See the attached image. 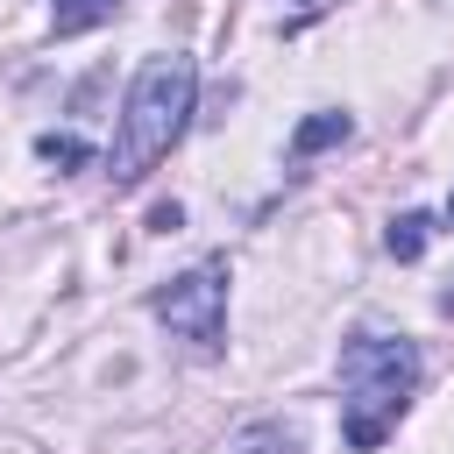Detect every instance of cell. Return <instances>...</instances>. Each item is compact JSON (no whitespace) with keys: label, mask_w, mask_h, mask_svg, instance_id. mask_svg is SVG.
<instances>
[{"label":"cell","mask_w":454,"mask_h":454,"mask_svg":"<svg viewBox=\"0 0 454 454\" xmlns=\"http://www.w3.org/2000/svg\"><path fill=\"white\" fill-rule=\"evenodd\" d=\"M121 14V0H50V28L57 35H85V28H106Z\"/></svg>","instance_id":"6"},{"label":"cell","mask_w":454,"mask_h":454,"mask_svg":"<svg viewBox=\"0 0 454 454\" xmlns=\"http://www.w3.org/2000/svg\"><path fill=\"white\" fill-rule=\"evenodd\" d=\"M192 106H199V64H192L184 50H156V57L135 71V85H128L121 135H114V149H106V177H114V184L149 177V170L177 149Z\"/></svg>","instance_id":"1"},{"label":"cell","mask_w":454,"mask_h":454,"mask_svg":"<svg viewBox=\"0 0 454 454\" xmlns=\"http://www.w3.org/2000/svg\"><path fill=\"white\" fill-rule=\"evenodd\" d=\"M411 390H419V348L404 333L362 326L340 340V440L348 447H362V454L383 447L390 426L404 419Z\"/></svg>","instance_id":"2"},{"label":"cell","mask_w":454,"mask_h":454,"mask_svg":"<svg viewBox=\"0 0 454 454\" xmlns=\"http://www.w3.org/2000/svg\"><path fill=\"white\" fill-rule=\"evenodd\" d=\"M149 312L177 333V340H192L199 355H220L227 348V262L213 255V262H192L184 277H170L156 298H149Z\"/></svg>","instance_id":"3"},{"label":"cell","mask_w":454,"mask_h":454,"mask_svg":"<svg viewBox=\"0 0 454 454\" xmlns=\"http://www.w3.org/2000/svg\"><path fill=\"white\" fill-rule=\"evenodd\" d=\"M348 135H355V121H348V114H312V121H298V128H291V156L305 163V156H319V149H340Z\"/></svg>","instance_id":"5"},{"label":"cell","mask_w":454,"mask_h":454,"mask_svg":"<svg viewBox=\"0 0 454 454\" xmlns=\"http://www.w3.org/2000/svg\"><path fill=\"white\" fill-rule=\"evenodd\" d=\"M447 220H454V199H447Z\"/></svg>","instance_id":"9"},{"label":"cell","mask_w":454,"mask_h":454,"mask_svg":"<svg viewBox=\"0 0 454 454\" xmlns=\"http://www.w3.org/2000/svg\"><path fill=\"white\" fill-rule=\"evenodd\" d=\"M35 156H43V163H57V170H78L92 149H85L78 135H43V142H35Z\"/></svg>","instance_id":"8"},{"label":"cell","mask_w":454,"mask_h":454,"mask_svg":"<svg viewBox=\"0 0 454 454\" xmlns=\"http://www.w3.org/2000/svg\"><path fill=\"white\" fill-rule=\"evenodd\" d=\"M227 454H305V440H298V426H284V419H255V426H241V433L227 440Z\"/></svg>","instance_id":"4"},{"label":"cell","mask_w":454,"mask_h":454,"mask_svg":"<svg viewBox=\"0 0 454 454\" xmlns=\"http://www.w3.org/2000/svg\"><path fill=\"white\" fill-rule=\"evenodd\" d=\"M426 234H433V220H426V213H397V220H390V234H383V248H390L397 262H419V255H426Z\"/></svg>","instance_id":"7"}]
</instances>
